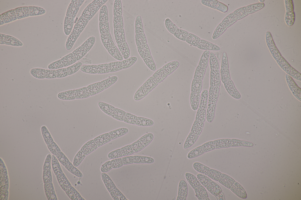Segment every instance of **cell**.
<instances>
[{"label":"cell","mask_w":301,"mask_h":200,"mask_svg":"<svg viewBox=\"0 0 301 200\" xmlns=\"http://www.w3.org/2000/svg\"><path fill=\"white\" fill-rule=\"evenodd\" d=\"M285 77L288 87L292 94L296 99L301 101V88L298 86L291 76L286 74Z\"/></svg>","instance_id":"1f68e13d"},{"label":"cell","mask_w":301,"mask_h":200,"mask_svg":"<svg viewBox=\"0 0 301 200\" xmlns=\"http://www.w3.org/2000/svg\"><path fill=\"white\" fill-rule=\"evenodd\" d=\"M111 161L112 168L114 169L119 168L123 165L121 158L112 159Z\"/></svg>","instance_id":"ab89813d"},{"label":"cell","mask_w":301,"mask_h":200,"mask_svg":"<svg viewBox=\"0 0 301 200\" xmlns=\"http://www.w3.org/2000/svg\"><path fill=\"white\" fill-rule=\"evenodd\" d=\"M215 197L217 200H225V196L223 191L220 195Z\"/></svg>","instance_id":"b9f144b4"},{"label":"cell","mask_w":301,"mask_h":200,"mask_svg":"<svg viewBox=\"0 0 301 200\" xmlns=\"http://www.w3.org/2000/svg\"><path fill=\"white\" fill-rule=\"evenodd\" d=\"M185 177L188 183L194 189L195 196L198 200H210L206 189L201 184L196 177L190 173L187 172L185 174Z\"/></svg>","instance_id":"7402d4cb"},{"label":"cell","mask_w":301,"mask_h":200,"mask_svg":"<svg viewBox=\"0 0 301 200\" xmlns=\"http://www.w3.org/2000/svg\"><path fill=\"white\" fill-rule=\"evenodd\" d=\"M116 75L109 77L100 81L90 84L79 88L59 93L57 97L60 99L70 101L87 98L96 95L109 87L118 80Z\"/></svg>","instance_id":"6da1fadb"},{"label":"cell","mask_w":301,"mask_h":200,"mask_svg":"<svg viewBox=\"0 0 301 200\" xmlns=\"http://www.w3.org/2000/svg\"><path fill=\"white\" fill-rule=\"evenodd\" d=\"M93 140L98 147L112 140L108 132L100 135L94 138Z\"/></svg>","instance_id":"e575fe53"},{"label":"cell","mask_w":301,"mask_h":200,"mask_svg":"<svg viewBox=\"0 0 301 200\" xmlns=\"http://www.w3.org/2000/svg\"><path fill=\"white\" fill-rule=\"evenodd\" d=\"M98 19L100 38L104 47L114 58L118 61L123 60V57L115 44L110 33L108 9L105 4L99 10Z\"/></svg>","instance_id":"8992f818"},{"label":"cell","mask_w":301,"mask_h":200,"mask_svg":"<svg viewBox=\"0 0 301 200\" xmlns=\"http://www.w3.org/2000/svg\"><path fill=\"white\" fill-rule=\"evenodd\" d=\"M251 142L238 139L223 138L206 142L190 151L187 155L189 159L198 157L205 153L216 149L240 146L251 147Z\"/></svg>","instance_id":"9c48e42d"},{"label":"cell","mask_w":301,"mask_h":200,"mask_svg":"<svg viewBox=\"0 0 301 200\" xmlns=\"http://www.w3.org/2000/svg\"><path fill=\"white\" fill-rule=\"evenodd\" d=\"M189 33L185 30L178 28L173 35L177 38L185 41Z\"/></svg>","instance_id":"74e56055"},{"label":"cell","mask_w":301,"mask_h":200,"mask_svg":"<svg viewBox=\"0 0 301 200\" xmlns=\"http://www.w3.org/2000/svg\"><path fill=\"white\" fill-rule=\"evenodd\" d=\"M123 165L136 164H150L154 163V160L152 157L143 155H130L121 158Z\"/></svg>","instance_id":"83f0119b"},{"label":"cell","mask_w":301,"mask_h":200,"mask_svg":"<svg viewBox=\"0 0 301 200\" xmlns=\"http://www.w3.org/2000/svg\"><path fill=\"white\" fill-rule=\"evenodd\" d=\"M82 65V63L80 61L67 67L56 70L34 68L31 70L30 72L33 77L39 79L60 78L76 73Z\"/></svg>","instance_id":"5bb4252c"},{"label":"cell","mask_w":301,"mask_h":200,"mask_svg":"<svg viewBox=\"0 0 301 200\" xmlns=\"http://www.w3.org/2000/svg\"><path fill=\"white\" fill-rule=\"evenodd\" d=\"M210 52L205 50L200 58L194 74L191 86L190 103L192 109L197 110L199 106L203 85V80L209 62Z\"/></svg>","instance_id":"5b68a950"},{"label":"cell","mask_w":301,"mask_h":200,"mask_svg":"<svg viewBox=\"0 0 301 200\" xmlns=\"http://www.w3.org/2000/svg\"><path fill=\"white\" fill-rule=\"evenodd\" d=\"M135 40L138 51L147 67L151 70L155 71L156 67L144 33L141 16H137L135 19Z\"/></svg>","instance_id":"30bf717a"},{"label":"cell","mask_w":301,"mask_h":200,"mask_svg":"<svg viewBox=\"0 0 301 200\" xmlns=\"http://www.w3.org/2000/svg\"><path fill=\"white\" fill-rule=\"evenodd\" d=\"M202 50H205L219 51L220 48L218 45L203 39H201L197 47Z\"/></svg>","instance_id":"836d02e7"},{"label":"cell","mask_w":301,"mask_h":200,"mask_svg":"<svg viewBox=\"0 0 301 200\" xmlns=\"http://www.w3.org/2000/svg\"><path fill=\"white\" fill-rule=\"evenodd\" d=\"M98 105L100 109L106 114L111 116L115 107L109 104L102 101H99Z\"/></svg>","instance_id":"8d00e7d4"},{"label":"cell","mask_w":301,"mask_h":200,"mask_svg":"<svg viewBox=\"0 0 301 200\" xmlns=\"http://www.w3.org/2000/svg\"><path fill=\"white\" fill-rule=\"evenodd\" d=\"M265 38L270 51L279 66L287 74L295 79L301 81V74L292 67L282 56L276 47L271 34L269 31L266 33Z\"/></svg>","instance_id":"2e32d148"},{"label":"cell","mask_w":301,"mask_h":200,"mask_svg":"<svg viewBox=\"0 0 301 200\" xmlns=\"http://www.w3.org/2000/svg\"><path fill=\"white\" fill-rule=\"evenodd\" d=\"M188 186L186 182L183 179L179 183L176 200H186L188 194Z\"/></svg>","instance_id":"d6a6232c"},{"label":"cell","mask_w":301,"mask_h":200,"mask_svg":"<svg viewBox=\"0 0 301 200\" xmlns=\"http://www.w3.org/2000/svg\"><path fill=\"white\" fill-rule=\"evenodd\" d=\"M96 38L94 36L89 37L72 52L49 64L47 66L48 69L56 70L75 63L86 55L93 47Z\"/></svg>","instance_id":"8fae6325"},{"label":"cell","mask_w":301,"mask_h":200,"mask_svg":"<svg viewBox=\"0 0 301 200\" xmlns=\"http://www.w3.org/2000/svg\"><path fill=\"white\" fill-rule=\"evenodd\" d=\"M98 148L93 139L87 142L83 145L75 155L73 160V165L76 167L78 166L86 156Z\"/></svg>","instance_id":"603a6c76"},{"label":"cell","mask_w":301,"mask_h":200,"mask_svg":"<svg viewBox=\"0 0 301 200\" xmlns=\"http://www.w3.org/2000/svg\"><path fill=\"white\" fill-rule=\"evenodd\" d=\"M113 118L127 123L140 126H150L154 124L153 121L150 119L137 116L119 108L115 111Z\"/></svg>","instance_id":"ffe728a7"},{"label":"cell","mask_w":301,"mask_h":200,"mask_svg":"<svg viewBox=\"0 0 301 200\" xmlns=\"http://www.w3.org/2000/svg\"><path fill=\"white\" fill-rule=\"evenodd\" d=\"M238 20V18L233 12L226 16L218 25L215 29L212 36L214 40L218 38L222 35L227 29Z\"/></svg>","instance_id":"d4e9b609"},{"label":"cell","mask_w":301,"mask_h":200,"mask_svg":"<svg viewBox=\"0 0 301 200\" xmlns=\"http://www.w3.org/2000/svg\"><path fill=\"white\" fill-rule=\"evenodd\" d=\"M286 10L285 20L287 25L289 26H292L295 21V14L294 8L292 0L284 1Z\"/></svg>","instance_id":"f1b7e54d"},{"label":"cell","mask_w":301,"mask_h":200,"mask_svg":"<svg viewBox=\"0 0 301 200\" xmlns=\"http://www.w3.org/2000/svg\"><path fill=\"white\" fill-rule=\"evenodd\" d=\"M220 73L221 81L228 94L235 99H240L241 95L231 78L228 56L225 52L223 53Z\"/></svg>","instance_id":"ac0fdd59"},{"label":"cell","mask_w":301,"mask_h":200,"mask_svg":"<svg viewBox=\"0 0 301 200\" xmlns=\"http://www.w3.org/2000/svg\"><path fill=\"white\" fill-rule=\"evenodd\" d=\"M128 132V128L122 127L110 131L108 133L112 140H113L124 135Z\"/></svg>","instance_id":"d590c367"},{"label":"cell","mask_w":301,"mask_h":200,"mask_svg":"<svg viewBox=\"0 0 301 200\" xmlns=\"http://www.w3.org/2000/svg\"><path fill=\"white\" fill-rule=\"evenodd\" d=\"M52 155L48 154L45 158L43 167V179L46 197L48 200H58L52 183L51 172Z\"/></svg>","instance_id":"d6986e66"},{"label":"cell","mask_w":301,"mask_h":200,"mask_svg":"<svg viewBox=\"0 0 301 200\" xmlns=\"http://www.w3.org/2000/svg\"><path fill=\"white\" fill-rule=\"evenodd\" d=\"M201 39L196 35L189 33L185 42L190 45L196 47Z\"/></svg>","instance_id":"f35d334b"},{"label":"cell","mask_w":301,"mask_h":200,"mask_svg":"<svg viewBox=\"0 0 301 200\" xmlns=\"http://www.w3.org/2000/svg\"><path fill=\"white\" fill-rule=\"evenodd\" d=\"M113 13V33L115 40L124 59H127L130 57V50L126 40L121 0H114Z\"/></svg>","instance_id":"52a82bcc"},{"label":"cell","mask_w":301,"mask_h":200,"mask_svg":"<svg viewBox=\"0 0 301 200\" xmlns=\"http://www.w3.org/2000/svg\"><path fill=\"white\" fill-rule=\"evenodd\" d=\"M210 87L207 109L206 118L209 123L213 121L220 92L221 83L220 76L218 75L210 76Z\"/></svg>","instance_id":"e0dca14e"},{"label":"cell","mask_w":301,"mask_h":200,"mask_svg":"<svg viewBox=\"0 0 301 200\" xmlns=\"http://www.w3.org/2000/svg\"><path fill=\"white\" fill-rule=\"evenodd\" d=\"M0 44L10 45L15 47H21L23 44L16 38L8 35L0 33Z\"/></svg>","instance_id":"f546056e"},{"label":"cell","mask_w":301,"mask_h":200,"mask_svg":"<svg viewBox=\"0 0 301 200\" xmlns=\"http://www.w3.org/2000/svg\"><path fill=\"white\" fill-rule=\"evenodd\" d=\"M51 165L58 182L63 190L71 200H85L78 192L71 185L63 172L56 157L52 155Z\"/></svg>","instance_id":"9a60e30c"},{"label":"cell","mask_w":301,"mask_h":200,"mask_svg":"<svg viewBox=\"0 0 301 200\" xmlns=\"http://www.w3.org/2000/svg\"><path fill=\"white\" fill-rule=\"evenodd\" d=\"M208 97V91L206 89L203 91L195 120L183 144V148L184 149H188L193 145L202 131L206 118Z\"/></svg>","instance_id":"ba28073f"},{"label":"cell","mask_w":301,"mask_h":200,"mask_svg":"<svg viewBox=\"0 0 301 200\" xmlns=\"http://www.w3.org/2000/svg\"><path fill=\"white\" fill-rule=\"evenodd\" d=\"M201 3L205 6L216 9L223 13L227 12L228 10V7L227 5L218 0H202Z\"/></svg>","instance_id":"4dcf8cb0"},{"label":"cell","mask_w":301,"mask_h":200,"mask_svg":"<svg viewBox=\"0 0 301 200\" xmlns=\"http://www.w3.org/2000/svg\"><path fill=\"white\" fill-rule=\"evenodd\" d=\"M196 177L205 188L215 196L219 195L223 192L220 186L207 176L199 173Z\"/></svg>","instance_id":"484cf974"},{"label":"cell","mask_w":301,"mask_h":200,"mask_svg":"<svg viewBox=\"0 0 301 200\" xmlns=\"http://www.w3.org/2000/svg\"><path fill=\"white\" fill-rule=\"evenodd\" d=\"M0 199L8 200L9 196V180L8 172L3 160L0 158Z\"/></svg>","instance_id":"4316f807"},{"label":"cell","mask_w":301,"mask_h":200,"mask_svg":"<svg viewBox=\"0 0 301 200\" xmlns=\"http://www.w3.org/2000/svg\"><path fill=\"white\" fill-rule=\"evenodd\" d=\"M108 1L94 0L85 8L67 38L65 44V48L67 50L71 49L89 21Z\"/></svg>","instance_id":"3957f363"},{"label":"cell","mask_w":301,"mask_h":200,"mask_svg":"<svg viewBox=\"0 0 301 200\" xmlns=\"http://www.w3.org/2000/svg\"><path fill=\"white\" fill-rule=\"evenodd\" d=\"M193 169L197 172L206 175L230 189L239 197L245 199L247 193L242 185L231 177L218 170L210 168L200 162H195L193 165Z\"/></svg>","instance_id":"7a4b0ae2"},{"label":"cell","mask_w":301,"mask_h":200,"mask_svg":"<svg viewBox=\"0 0 301 200\" xmlns=\"http://www.w3.org/2000/svg\"><path fill=\"white\" fill-rule=\"evenodd\" d=\"M101 178L106 187L113 200H128L117 188L108 175L106 173H102Z\"/></svg>","instance_id":"cb8c5ba5"},{"label":"cell","mask_w":301,"mask_h":200,"mask_svg":"<svg viewBox=\"0 0 301 200\" xmlns=\"http://www.w3.org/2000/svg\"><path fill=\"white\" fill-rule=\"evenodd\" d=\"M85 0H71L69 4L64 18L63 29L64 34L69 35L74 26L75 18Z\"/></svg>","instance_id":"44dd1931"},{"label":"cell","mask_w":301,"mask_h":200,"mask_svg":"<svg viewBox=\"0 0 301 200\" xmlns=\"http://www.w3.org/2000/svg\"><path fill=\"white\" fill-rule=\"evenodd\" d=\"M46 10L35 6H22L9 10L0 15V26L29 16L43 15Z\"/></svg>","instance_id":"4fadbf2b"},{"label":"cell","mask_w":301,"mask_h":200,"mask_svg":"<svg viewBox=\"0 0 301 200\" xmlns=\"http://www.w3.org/2000/svg\"><path fill=\"white\" fill-rule=\"evenodd\" d=\"M113 169L111 161H108L102 164L100 170L102 173H106Z\"/></svg>","instance_id":"60d3db41"},{"label":"cell","mask_w":301,"mask_h":200,"mask_svg":"<svg viewBox=\"0 0 301 200\" xmlns=\"http://www.w3.org/2000/svg\"><path fill=\"white\" fill-rule=\"evenodd\" d=\"M179 64L177 61H170L155 71L136 92L134 95V100L138 101L144 98L158 84L175 71Z\"/></svg>","instance_id":"277c9868"},{"label":"cell","mask_w":301,"mask_h":200,"mask_svg":"<svg viewBox=\"0 0 301 200\" xmlns=\"http://www.w3.org/2000/svg\"><path fill=\"white\" fill-rule=\"evenodd\" d=\"M137 60V57L133 56L122 61L98 65H82L80 70L83 72L91 74L114 72L129 68Z\"/></svg>","instance_id":"7c38bea8"}]
</instances>
